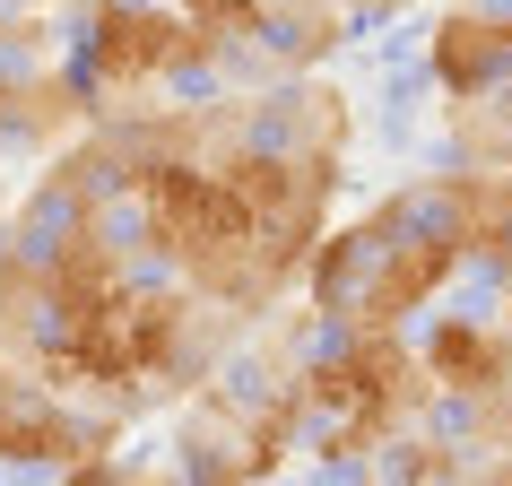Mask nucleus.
I'll return each mask as SVG.
<instances>
[{
	"mask_svg": "<svg viewBox=\"0 0 512 486\" xmlns=\"http://www.w3.org/2000/svg\"><path fill=\"white\" fill-rule=\"evenodd\" d=\"M18 408H27V374L0 356V460H9V426H18Z\"/></svg>",
	"mask_w": 512,
	"mask_h": 486,
	"instance_id": "1",
	"label": "nucleus"
},
{
	"mask_svg": "<svg viewBox=\"0 0 512 486\" xmlns=\"http://www.w3.org/2000/svg\"><path fill=\"white\" fill-rule=\"evenodd\" d=\"M61 486H131V469H113V452H105V460H79V469H61Z\"/></svg>",
	"mask_w": 512,
	"mask_h": 486,
	"instance_id": "2",
	"label": "nucleus"
}]
</instances>
